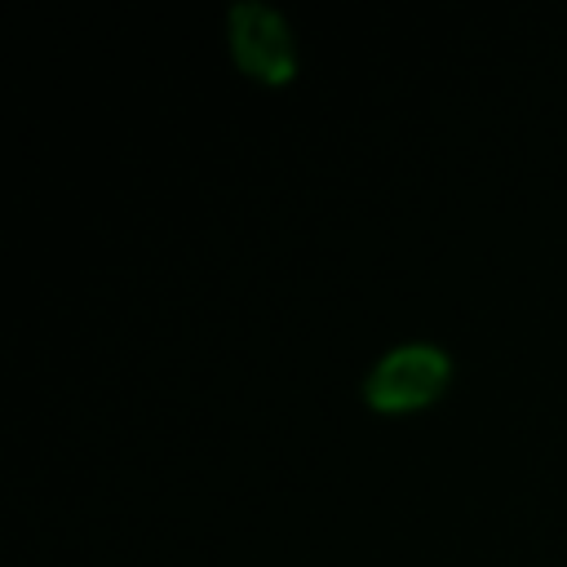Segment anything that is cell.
Instances as JSON below:
<instances>
[{
	"label": "cell",
	"mask_w": 567,
	"mask_h": 567,
	"mask_svg": "<svg viewBox=\"0 0 567 567\" xmlns=\"http://www.w3.org/2000/svg\"><path fill=\"white\" fill-rule=\"evenodd\" d=\"M226 27H230V53L248 75H257L266 84L292 80L297 35L279 9H270L266 0H235L226 9Z\"/></svg>",
	"instance_id": "obj_2"
},
{
	"label": "cell",
	"mask_w": 567,
	"mask_h": 567,
	"mask_svg": "<svg viewBox=\"0 0 567 567\" xmlns=\"http://www.w3.org/2000/svg\"><path fill=\"white\" fill-rule=\"evenodd\" d=\"M452 381V354L439 341H399L381 350V359L363 372L359 394L377 412H412L443 394Z\"/></svg>",
	"instance_id": "obj_1"
}]
</instances>
